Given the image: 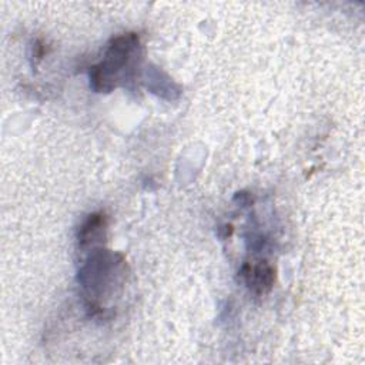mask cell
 <instances>
[{"instance_id": "6da1fadb", "label": "cell", "mask_w": 365, "mask_h": 365, "mask_svg": "<svg viewBox=\"0 0 365 365\" xmlns=\"http://www.w3.org/2000/svg\"><path fill=\"white\" fill-rule=\"evenodd\" d=\"M141 43L137 33L111 38L103 60L90 67V86L97 93H110L120 83L131 81L141 61Z\"/></svg>"}, {"instance_id": "7a4b0ae2", "label": "cell", "mask_w": 365, "mask_h": 365, "mask_svg": "<svg viewBox=\"0 0 365 365\" xmlns=\"http://www.w3.org/2000/svg\"><path fill=\"white\" fill-rule=\"evenodd\" d=\"M123 259H115L113 254H96L93 255L80 272V282L87 289V308L93 315L103 311L100 299L103 295L113 292L115 282V271L120 268Z\"/></svg>"}, {"instance_id": "3957f363", "label": "cell", "mask_w": 365, "mask_h": 365, "mask_svg": "<svg viewBox=\"0 0 365 365\" xmlns=\"http://www.w3.org/2000/svg\"><path fill=\"white\" fill-rule=\"evenodd\" d=\"M241 278L254 294L264 295L274 285L275 269L267 261H261L258 264H245L241 268Z\"/></svg>"}, {"instance_id": "277c9868", "label": "cell", "mask_w": 365, "mask_h": 365, "mask_svg": "<svg viewBox=\"0 0 365 365\" xmlns=\"http://www.w3.org/2000/svg\"><path fill=\"white\" fill-rule=\"evenodd\" d=\"M107 230V218L103 212L90 214L78 230V245L80 248H86L94 245L96 242H101L106 237Z\"/></svg>"}, {"instance_id": "5b68a950", "label": "cell", "mask_w": 365, "mask_h": 365, "mask_svg": "<svg viewBox=\"0 0 365 365\" xmlns=\"http://www.w3.org/2000/svg\"><path fill=\"white\" fill-rule=\"evenodd\" d=\"M234 201L240 202L241 205H248V204H251V202H252V197H251L248 192L241 191V192H237V194H235Z\"/></svg>"}, {"instance_id": "8992f818", "label": "cell", "mask_w": 365, "mask_h": 365, "mask_svg": "<svg viewBox=\"0 0 365 365\" xmlns=\"http://www.w3.org/2000/svg\"><path fill=\"white\" fill-rule=\"evenodd\" d=\"M43 54H44V44H43L41 40H37L33 46V57L36 60H41Z\"/></svg>"}, {"instance_id": "52a82bcc", "label": "cell", "mask_w": 365, "mask_h": 365, "mask_svg": "<svg viewBox=\"0 0 365 365\" xmlns=\"http://www.w3.org/2000/svg\"><path fill=\"white\" fill-rule=\"evenodd\" d=\"M232 231H234L232 225H231V224H225V225H222V227H220V228H218L217 234H218V237H220V238L225 240V238H228V237L232 234Z\"/></svg>"}]
</instances>
